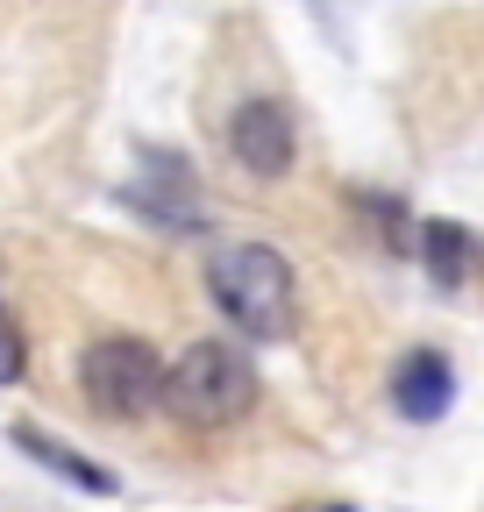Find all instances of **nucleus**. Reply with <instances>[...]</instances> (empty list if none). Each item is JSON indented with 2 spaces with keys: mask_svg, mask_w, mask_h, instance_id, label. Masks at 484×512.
Listing matches in <instances>:
<instances>
[{
  "mask_svg": "<svg viewBox=\"0 0 484 512\" xmlns=\"http://www.w3.org/2000/svg\"><path fill=\"white\" fill-rule=\"evenodd\" d=\"M207 292L235 320L242 342H292L299 328V278L285 264V249L271 242H214L207 256Z\"/></svg>",
  "mask_w": 484,
  "mask_h": 512,
  "instance_id": "1",
  "label": "nucleus"
},
{
  "mask_svg": "<svg viewBox=\"0 0 484 512\" xmlns=\"http://www.w3.org/2000/svg\"><path fill=\"white\" fill-rule=\"evenodd\" d=\"M250 406H257V370L242 342L193 335L164 363V413H178L186 427H235Z\"/></svg>",
  "mask_w": 484,
  "mask_h": 512,
  "instance_id": "2",
  "label": "nucleus"
},
{
  "mask_svg": "<svg viewBox=\"0 0 484 512\" xmlns=\"http://www.w3.org/2000/svg\"><path fill=\"white\" fill-rule=\"evenodd\" d=\"M79 392L107 420H150L164 406V356L143 335H100L79 356Z\"/></svg>",
  "mask_w": 484,
  "mask_h": 512,
  "instance_id": "3",
  "label": "nucleus"
},
{
  "mask_svg": "<svg viewBox=\"0 0 484 512\" xmlns=\"http://www.w3.org/2000/svg\"><path fill=\"white\" fill-rule=\"evenodd\" d=\"M292 150H299V128H292V107H285V100H242V107H235V121H228V157L250 171V178L278 185V178L292 171Z\"/></svg>",
  "mask_w": 484,
  "mask_h": 512,
  "instance_id": "4",
  "label": "nucleus"
},
{
  "mask_svg": "<svg viewBox=\"0 0 484 512\" xmlns=\"http://www.w3.org/2000/svg\"><path fill=\"white\" fill-rule=\"evenodd\" d=\"M143 164H150V171H136V185L121 192V200H129L143 221H157L164 235H193V228H200V200H193L186 164L164 157V150H143Z\"/></svg>",
  "mask_w": 484,
  "mask_h": 512,
  "instance_id": "5",
  "label": "nucleus"
},
{
  "mask_svg": "<svg viewBox=\"0 0 484 512\" xmlns=\"http://www.w3.org/2000/svg\"><path fill=\"white\" fill-rule=\"evenodd\" d=\"M392 406H399V420H442L449 406H456V370H449V356L442 349H413V356H399V370H392Z\"/></svg>",
  "mask_w": 484,
  "mask_h": 512,
  "instance_id": "6",
  "label": "nucleus"
},
{
  "mask_svg": "<svg viewBox=\"0 0 484 512\" xmlns=\"http://www.w3.org/2000/svg\"><path fill=\"white\" fill-rule=\"evenodd\" d=\"M420 264L442 292H456L470 271H477V235L463 221H420Z\"/></svg>",
  "mask_w": 484,
  "mask_h": 512,
  "instance_id": "7",
  "label": "nucleus"
},
{
  "mask_svg": "<svg viewBox=\"0 0 484 512\" xmlns=\"http://www.w3.org/2000/svg\"><path fill=\"white\" fill-rule=\"evenodd\" d=\"M15 448L22 456H36L50 477H65V484H79V491H93V498H114V477L100 470V463H86V456H72L57 434H43V427H15Z\"/></svg>",
  "mask_w": 484,
  "mask_h": 512,
  "instance_id": "8",
  "label": "nucleus"
},
{
  "mask_svg": "<svg viewBox=\"0 0 484 512\" xmlns=\"http://www.w3.org/2000/svg\"><path fill=\"white\" fill-rule=\"evenodd\" d=\"M22 363H29V342H22L15 320L0 313V384H15V377H22Z\"/></svg>",
  "mask_w": 484,
  "mask_h": 512,
  "instance_id": "9",
  "label": "nucleus"
},
{
  "mask_svg": "<svg viewBox=\"0 0 484 512\" xmlns=\"http://www.w3.org/2000/svg\"><path fill=\"white\" fill-rule=\"evenodd\" d=\"M321 8H328V15H335V8H342V0H321Z\"/></svg>",
  "mask_w": 484,
  "mask_h": 512,
  "instance_id": "10",
  "label": "nucleus"
},
{
  "mask_svg": "<svg viewBox=\"0 0 484 512\" xmlns=\"http://www.w3.org/2000/svg\"><path fill=\"white\" fill-rule=\"evenodd\" d=\"M328 512H356V505H328Z\"/></svg>",
  "mask_w": 484,
  "mask_h": 512,
  "instance_id": "11",
  "label": "nucleus"
}]
</instances>
